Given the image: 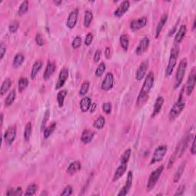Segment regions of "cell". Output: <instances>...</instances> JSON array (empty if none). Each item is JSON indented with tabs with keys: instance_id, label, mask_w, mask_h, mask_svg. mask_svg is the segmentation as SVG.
<instances>
[{
	"instance_id": "26",
	"label": "cell",
	"mask_w": 196,
	"mask_h": 196,
	"mask_svg": "<svg viewBox=\"0 0 196 196\" xmlns=\"http://www.w3.org/2000/svg\"><path fill=\"white\" fill-rule=\"evenodd\" d=\"M185 164H186V162H182V164L180 165V166L178 167V169H177L176 173H175V174L174 175V178H173V181H174L175 183H176V182H178V181H179L180 178H181L182 174H183L184 170H185Z\"/></svg>"
},
{
	"instance_id": "24",
	"label": "cell",
	"mask_w": 196,
	"mask_h": 196,
	"mask_svg": "<svg viewBox=\"0 0 196 196\" xmlns=\"http://www.w3.org/2000/svg\"><path fill=\"white\" fill-rule=\"evenodd\" d=\"M55 69H56V66L54 63L49 62V64H48L47 67H46V69L45 70H44V80L49 79V77L53 75V73H54Z\"/></svg>"
},
{
	"instance_id": "58",
	"label": "cell",
	"mask_w": 196,
	"mask_h": 196,
	"mask_svg": "<svg viewBox=\"0 0 196 196\" xmlns=\"http://www.w3.org/2000/svg\"><path fill=\"white\" fill-rule=\"evenodd\" d=\"M54 3H55V4H61V3H62V2L61 1H54Z\"/></svg>"
},
{
	"instance_id": "29",
	"label": "cell",
	"mask_w": 196,
	"mask_h": 196,
	"mask_svg": "<svg viewBox=\"0 0 196 196\" xmlns=\"http://www.w3.org/2000/svg\"><path fill=\"white\" fill-rule=\"evenodd\" d=\"M93 19V13L90 10H87L84 14V25L86 28H88L90 26L91 22Z\"/></svg>"
},
{
	"instance_id": "57",
	"label": "cell",
	"mask_w": 196,
	"mask_h": 196,
	"mask_svg": "<svg viewBox=\"0 0 196 196\" xmlns=\"http://www.w3.org/2000/svg\"><path fill=\"white\" fill-rule=\"evenodd\" d=\"M0 117H1V126H3V118H4V116H3V113H2L1 115H0Z\"/></svg>"
},
{
	"instance_id": "4",
	"label": "cell",
	"mask_w": 196,
	"mask_h": 196,
	"mask_svg": "<svg viewBox=\"0 0 196 196\" xmlns=\"http://www.w3.org/2000/svg\"><path fill=\"white\" fill-rule=\"evenodd\" d=\"M187 64H188V61L187 58H182L178 64V68L176 70V75H175V89L178 88L182 84V80H183L184 76H185V71H186Z\"/></svg>"
},
{
	"instance_id": "22",
	"label": "cell",
	"mask_w": 196,
	"mask_h": 196,
	"mask_svg": "<svg viewBox=\"0 0 196 196\" xmlns=\"http://www.w3.org/2000/svg\"><path fill=\"white\" fill-rule=\"evenodd\" d=\"M91 100L90 97H84L82 98L81 101L80 102V110H81L82 112L85 113L88 111L90 108L91 106Z\"/></svg>"
},
{
	"instance_id": "55",
	"label": "cell",
	"mask_w": 196,
	"mask_h": 196,
	"mask_svg": "<svg viewBox=\"0 0 196 196\" xmlns=\"http://www.w3.org/2000/svg\"><path fill=\"white\" fill-rule=\"evenodd\" d=\"M176 29H177V24H175V25L174 27H173V28L171 29V30L169 31V32H168V36H171V35H173V34L175 33V31H176Z\"/></svg>"
},
{
	"instance_id": "50",
	"label": "cell",
	"mask_w": 196,
	"mask_h": 196,
	"mask_svg": "<svg viewBox=\"0 0 196 196\" xmlns=\"http://www.w3.org/2000/svg\"><path fill=\"white\" fill-rule=\"evenodd\" d=\"M185 185H182L181 186L178 187V188L177 189L176 192L175 193V195H182L184 194V192H185Z\"/></svg>"
},
{
	"instance_id": "52",
	"label": "cell",
	"mask_w": 196,
	"mask_h": 196,
	"mask_svg": "<svg viewBox=\"0 0 196 196\" xmlns=\"http://www.w3.org/2000/svg\"><path fill=\"white\" fill-rule=\"evenodd\" d=\"M22 193H23V192H22V189L21 187H18V188H17L16 189H15V190L13 189V195H16V196L18 195L19 196V195H22Z\"/></svg>"
},
{
	"instance_id": "35",
	"label": "cell",
	"mask_w": 196,
	"mask_h": 196,
	"mask_svg": "<svg viewBox=\"0 0 196 196\" xmlns=\"http://www.w3.org/2000/svg\"><path fill=\"white\" fill-rule=\"evenodd\" d=\"M120 45L123 48L124 51H127L129 48V44H130V42H129V39L126 35H122L120 38Z\"/></svg>"
},
{
	"instance_id": "27",
	"label": "cell",
	"mask_w": 196,
	"mask_h": 196,
	"mask_svg": "<svg viewBox=\"0 0 196 196\" xmlns=\"http://www.w3.org/2000/svg\"><path fill=\"white\" fill-rule=\"evenodd\" d=\"M12 86V80L9 78H6L4 81L3 82L1 86V90H0V93L1 95L3 96L4 94H6V92L9 90L10 87Z\"/></svg>"
},
{
	"instance_id": "10",
	"label": "cell",
	"mask_w": 196,
	"mask_h": 196,
	"mask_svg": "<svg viewBox=\"0 0 196 196\" xmlns=\"http://www.w3.org/2000/svg\"><path fill=\"white\" fill-rule=\"evenodd\" d=\"M147 24V17H142V18H138L137 20H133L130 22V28L132 29V31L136 32V31H138L140 29L142 28L143 27H145Z\"/></svg>"
},
{
	"instance_id": "13",
	"label": "cell",
	"mask_w": 196,
	"mask_h": 196,
	"mask_svg": "<svg viewBox=\"0 0 196 196\" xmlns=\"http://www.w3.org/2000/svg\"><path fill=\"white\" fill-rule=\"evenodd\" d=\"M133 173H132V171H130L128 173V175H127V178L126 181V184H125V186L120 190V192L118 193V195L124 196L128 194L129 191L131 188L132 183H133Z\"/></svg>"
},
{
	"instance_id": "42",
	"label": "cell",
	"mask_w": 196,
	"mask_h": 196,
	"mask_svg": "<svg viewBox=\"0 0 196 196\" xmlns=\"http://www.w3.org/2000/svg\"><path fill=\"white\" fill-rule=\"evenodd\" d=\"M81 42H82V39L80 36H77L75 37V39H74L73 42H72V47H73L74 49H77L81 45Z\"/></svg>"
},
{
	"instance_id": "30",
	"label": "cell",
	"mask_w": 196,
	"mask_h": 196,
	"mask_svg": "<svg viewBox=\"0 0 196 196\" xmlns=\"http://www.w3.org/2000/svg\"><path fill=\"white\" fill-rule=\"evenodd\" d=\"M24 60H25V57L21 53L19 54H17L15 56L14 60H13V67L15 68H18L19 66H21L22 64L23 63Z\"/></svg>"
},
{
	"instance_id": "48",
	"label": "cell",
	"mask_w": 196,
	"mask_h": 196,
	"mask_svg": "<svg viewBox=\"0 0 196 196\" xmlns=\"http://www.w3.org/2000/svg\"><path fill=\"white\" fill-rule=\"evenodd\" d=\"M35 41L38 45H39V46H42L43 44H44V39H43L42 35H41V34H37V35H36Z\"/></svg>"
},
{
	"instance_id": "1",
	"label": "cell",
	"mask_w": 196,
	"mask_h": 196,
	"mask_svg": "<svg viewBox=\"0 0 196 196\" xmlns=\"http://www.w3.org/2000/svg\"><path fill=\"white\" fill-rule=\"evenodd\" d=\"M154 84V74L152 71L149 72L146 77L142 89H141L140 94L137 97V105L138 106H143L149 100V94L152 89Z\"/></svg>"
},
{
	"instance_id": "21",
	"label": "cell",
	"mask_w": 196,
	"mask_h": 196,
	"mask_svg": "<svg viewBox=\"0 0 196 196\" xmlns=\"http://www.w3.org/2000/svg\"><path fill=\"white\" fill-rule=\"evenodd\" d=\"M167 20H168V14L165 13V14H163L162 16L160 21H159V23H158L157 27H156V39H157V38L159 36V35H160L162 30L163 27L165 26V25H166Z\"/></svg>"
},
{
	"instance_id": "44",
	"label": "cell",
	"mask_w": 196,
	"mask_h": 196,
	"mask_svg": "<svg viewBox=\"0 0 196 196\" xmlns=\"http://www.w3.org/2000/svg\"><path fill=\"white\" fill-rule=\"evenodd\" d=\"M18 28H19V23L18 22L15 21L13 22V23H11L8 26V30H9L10 32L12 33H14V32H16L18 30Z\"/></svg>"
},
{
	"instance_id": "8",
	"label": "cell",
	"mask_w": 196,
	"mask_h": 196,
	"mask_svg": "<svg viewBox=\"0 0 196 196\" xmlns=\"http://www.w3.org/2000/svg\"><path fill=\"white\" fill-rule=\"evenodd\" d=\"M15 137H16V129H15V126H10L6 130V133L4 134V137H3L6 145L10 146L11 144H13V142L15 141Z\"/></svg>"
},
{
	"instance_id": "36",
	"label": "cell",
	"mask_w": 196,
	"mask_h": 196,
	"mask_svg": "<svg viewBox=\"0 0 196 196\" xmlns=\"http://www.w3.org/2000/svg\"><path fill=\"white\" fill-rule=\"evenodd\" d=\"M56 128V123H53L49 127H46L44 130V137L45 139H48L50 136L52 134Z\"/></svg>"
},
{
	"instance_id": "11",
	"label": "cell",
	"mask_w": 196,
	"mask_h": 196,
	"mask_svg": "<svg viewBox=\"0 0 196 196\" xmlns=\"http://www.w3.org/2000/svg\"><path fill=\"white\" fill-rule=\"evenodd\" d=\"M148 68H149V61H144L140 64L138 69L137 70V73H136V78L137 80H141L144 78V77L146 76V74H147Z\"/></svg>"
},
{
	"instance_id": "25",
	"label": "cell",
	"mask_w": 196,
	"mask_h": 196,
	"mask_svg": "<svg viewBox=\"0 0 196 196\" xmlns=\"http://www.w3.org/2000/svg\"><path fill=\"white\" fill-rule=\"evenodd\" d=\"M43 63L42 61H38L34 64L33 66H32V71H31V78L35 79V77L37 76V75L39 74V72L40 71V70L42 69Z\"/></svg>"
},
{
	"instance_id": "56",
	"label": "cell",
	"mask_w": 196,
	"mask_h": 196,
	"mask_svg": "<svg viewBox=\"0 0 196 196\" xmlns=\"http://www.w3.org/2000/svg\"><path fill=\"white\" fill-rule=\"evenodd\" d=\"M96 107H97V104H92L90 106V112L93 113L94 112V111H95Z\"/></svg>"
},
{
	"instance_id": "12",
	"label": "cell",
	"mask_w": 196,
	"mask_h": 196,
	"mask_svg": "<svg viewBox=\"0 0 196 196\" xmlns=\"http://www.w3.org/2000/svg\"><path fill=\"white\" fill-rule=\"evenodd\" d=\"M113 83H114V77H113V74L107 73L101 84V88L105 91L110 90L113 87Z\"/></svg>"
},
{
	"instance_id": "5",
	"label": "cell",
	"mask_w": 196,
	"mask_h": 196,
	"mask_svg": "<svg viewBox=\"0 0 196 196\" xmlns=\"http://www.w3.org/2000/svg\"><path fill=\"white\" fill-rule=\"evenodd\" d=\"M163 170H164V166H161L159 167H158L156 168L155 171L152 172L151 173V175H149V181H148L147 183V191L149 192V191L152 190V188H154L155 185H156V182H158V180L160 178L162 173Z\"/></svg>"
},
{
	"instance_id": "2",
	"label": "cell",
	"mask_w": 196,
	"mask_h": 196,
	"mask_svg": "<svg viewBox=\"0 0 196 196\" xmlns=\"http://www.w3.org/2000/svg\"><path fill=\"white\" fill-rule=\"evenodd\" d=\"M182 94H183V90L181 91V94H180L178 101L175 103V104L172 107V109L170 110L169 115H168L170 120H174L176 119L179 116L180 113L182 112L184 108H185V102L184 101Z\"/></svg>"
},
{
	"instance_id": "47",
	"label": "cell",
	"mask_w": 196,
	"mask_h": 196,
	"mask_svg": "<svg viewBox=\"0 0 196 196\" xmlns=\"http://www.w3.org/2000/svg\"><path fill=\"white\" fill-rule=\"evenodd\" d=\"M93 39H94V36H93L92 34L91 33L87 34V36H86L85 41H84V44H85V45H87V46L90 45V44L93 42Z\"/></svg>"
},
{
	"instance_id": "14",
	"label": "cell",
	"mask_w": 196,
	"mask_h": 196,
	"mask_svg": "<svg viewBox=\"0 0 196 196\" xmlns=\"http://www.w3.org/2000/svg\"><path fill=\"white\" fill-rule=\"evenodd\" d=\"M68 75H69V72H68V70L67 69V68H63V69L60 71L59 77H58V80L56 84L55 87L56 90L61 88V87L64 85L65 82H66V80H68Z\"/></svg>"
},
{
	"instance_id": "54",
	"label": "cell",
	"mask_w": 196,
	"mask_h": 196,
	"mask_svg": "<svg viewBox=\"0 0 196 196\" xmlns=\"http://www.w3.org/2000/svg\"><path fill=\"white\" fill-rule=\"evenodd\" d=\"M104 54H105V57L107 59H109L111 58V49L109 47L106 48L105 51H104Z\"/></svg>"
},
{
	"instance_id": "40",
	"label": "cell",
	"mask_w": 196,
	"mask_h": 196,
	"mask_svg": "<svg viewBox=\"0 0 196 196\" xmlns=\"http://www.w3.org/2000/svg\"><path fill=\"white\" fill-rule=\"evenodd\" d=\"M106 70V64L104 62H101L98 66V68H97L95 71V75L97 77H101L102 76L103 74L104 73Z\"/></svg>"
},
{
	"instance_id": "20",
	"label": "cell",
	"mask_w": 196,
	"mask_h": 196,
	"mask_svg": "<svg viewBox=\"0 0 196 196\" xmlns=\"http://www.w3.org/2000/svg\"><path fill=\"white\" fill-rule=\"evenodd\" d=\"M80 168H81V164L80 162L75 161L69 165L68 168H67V173L70 175H74L80 171Z\"/></svg>"
},
{
	"instance_id": "23",
	"label": "cell",
	"mask_w": 196,
	"mask_h": 196,
	"mask_svg": "<svg viewBox=\"0 0 196 196\" xmlns=\"http://www.w3.org/2000/svg\"><path fill=\"white\" fill-rule=\"evenodd\" d=\"M127 168V164H121L119 167L117 168V169L115 172V174L113 175V182L117 181L119 178H121V176L125 173Z\"/></svg>"
},
{
	"instance_id": "49",
	"label": "cell",
	"mask_w": 196,
	"mask_h": 196,
	"mask_svg": "<svg viewBox=\"0 0 196 196\" xmlns=\"http://www.w3.org/2000/svg\"><path fill=\"white\" fill-rule=\"evenodd\" d=\"M6 52V47L5 46V44H3V43H1V45H0V59L3 60V57H4Z\"/></svg>"
},
{
	"instance_id": "7",
	"label": "cell",
	"mask_w": 196,
	"mask_h": 196,
	"mask_svg": "<svg viewBox=\"0 0 196 196\" xmlns=\"http://www.w3.org/2000/svg\"><path fill=\"white\" fill-rule=\"evenodd\" d=\"M195 81H196V69L195 67L192 68L191 73L189 75L188 80H187L186 84V94L187 95H191L192 93L193 92L194 88L195 86Z\"/></svg>"
},
{
	"instance_id": "59",
	"label": "cell",
	"mask_w": 196,
	"mask_h": 196,
	"mask_svg": "<svg viewBox=\"0 0 196 196\" xmlns=\"http://www.w3.org/2000/svg\"><path fill=\"white\" fill-rule=\"evenodd\" d=\"M195 24L196 23H195V21H194V22H193V28H192V29H193V30L195 28V25H196Z\"/></svg>"
},
{
	"instance_id": "16",
	"label": "cell",
	"mask_w": 196,
	"mask_h": 196,
	"mask_svg": "<svg viewBox=\"0 0 196 196\" xmlns=\"http://www.w3.org/2000/svg\"><path fill=\"white\" fill-rule=\"evenodd\" d=\"M130 6V3L129 1H124L120 5L119 7L116 8L114 12V15L117 18H120L121 16H123L125 13H126L127 10L129 9Z\"/></svg>"
},
{
	"instance_id": "19",
	"label": "cell",
	"mask_w": 196,
	"mask_h": 196,
	"mask_svg": "<svg viewBox=\"0 0 196 196\" xmlns=\"http://www.w3.org/2000/svg\"><path fill=\"white\" fill-rule=\"evenodd\" d=\"M163 104H164V98L163 97H159L156 99V102H155L154 104V109H153V112L152 113V117H154L155 116L158 114L159 112H160L162 107Z\"/></svg>"
},
{
	"instance_id": "3",
	"label": "cell",
	"mask_w": 196,
	"mask_h": 196,
	"mask_svg": "<svg viewBox=\"0 0 196 196\" xmlns=\"http://www.w3.org/2000/svg\"><path fill=\"white\" fill-rule=\"evenodd\" d=\"M178 54H179V48L177 44H175L171 50V54H170L169 60H168V66L166 70V76L169 77L173 74V70H174L175 65L177 64Z\"/></svg>"
},
{
	"instance_id": "46",
	"label": "cell",
	"mask_w": 196,
	"mask_h": 196,
	"mask_svg": "<svg viewBox=\"0 0 196 196\" xmlns=\"http://www.w3.org/2000/svg\"><path fill=\"white\" fill-rule=\"evenodd\" d=\"M72 192H73V188H72V187L70 186V185H68L67 187H65L64 189L63 190V192H61V195L69 196V195H71Z\"/></svg>"
},
{
	"instance_id": "6",
	"label": "cell",
	"mask_w": 196,
	"mask_h": 196,
	"mask_svg": "<svg viewBox=\"0 0 196 196\" xmlns=\"http://www.w3.org/2000/svg\"><path fill=\"white\" fill-rule=\"evenodd\" d=\"M166 152H167V146L162 145L158 147L155 150L153 156L151 159L150 164H155L158 162H160L165 156Z\"/></svg>"
},
{
	"instance_id": "41",
	"label": "cell",
	"mask_w": 196,
	"mask_h": 196,
	"mask_svg": "<svg viewBox=\"0 0 196 196\" xmlns=\"http://www.w3.org/2000/svg\"><path fill=\"white\" fill-rule=\"evenodd\" d=\"M89 87H90V84H89V82L84 81V83L82 84L81 87H80V91H79V94L81 96L85 95L89 90Z\"/></svg>"
},
{
	"instance_id": "9",
	"label": "cell",
	"mask_w": 196,
	"mask_h": 196,
	"mask_svg": "<svg viewBox=\"0 0 196 196\" xmlns=\"http://www.w3.org/2000/svg\"><path fill=\"white\" fill-rule=\"evenodd\" d=\"M149 43H150V41H149V39L147 36L142 38L141 39L140 44L137 46V49H136V54L137 55H142L143 53H145L146 51H147L148 49H149Z\"/></svg>"
},
{
	"instance_id": "53",
	"label": "cell",
	"mask_w": 196,
	"mask_h": 196,
	"mask_svg": "<svg viewBox=\"0 0 196 196\" xmlns=\"http://www.w3.org/2000/svg\"><path fill=\"white\" fill-rule=\"evenodd\" d=\"M190 151H191V153L192 155H195L196 152V147H195V140L193 138L192 140V147L190 148Z\"/></svg>"
},
{
	"instance_id": "51",
	"label": "cell",
	"mask_w": 196,
	"mask_h": 196,
	"mask_svg": "<svg viewBox=\"0 0 196 196\" xmlns=\"http://www.w3.org/2000/svg\"><path fill=\"white\" fill-rule=\"evenodd\" d=\"M101 50H97V51H96V52H95V54H94V61H95V62H98V61H100V59H101Z\"/></svg>"
},
{
	"instance_id": "33",
	"label": "cell",
	"mask_w": 196,
	"mask_h": 196,
	"mask_svg": "<svg viewBox=\"0 0 196 196\" xmlns=\"http://www.w3.org/2000/svg\"><path fill=\"white\" fill-rule=\"evenodd\" d=\"M105 122H106L105 118L102 116H100L99 117L94 121V128L97 129V130H101V129H103V127L104 126V125H105Z\"/></svg>"
},
{
	"instance_id": "34",
	"label": "cell",
	"mask_w": 196,
	"mask_h": 196,
	"mask_svg": "<svg viewBox=\"0 0 196 196\" xmlns=\"http://www.w3.org/2000/svg\"><path fill=\"white\" fill-rule=\"evenodd\" d=\"M15 99V91L13 90L8 94L6 100H5V104H6V106H11L12 104L14 103Z\"/></svg>"
},
{
	"instance_id": "31",
	"label": "cell",
	"mask_w": 196,
	"mask_h": 196,
	"mask_svg": "<svg viewBox=\"0 0 196 196\" xmlns=\"http://www.w3.org/2000/svg\"><path fill=\"white\" fill-rule=\"evenodd\" d=\"M32 125L31 122H28V123L25 126V130H24V140L26 142L29 141V139L31 137V134H32Z\"/></svg>"
},
{
	"instance_id": "37",
	"label": "cell",
	"mask_w": 196,
	"mask_h": 196,
	"mask_svg": "<svg viewBox=\"0 0 196 196\" xmlns=\"http://www.w3.org/2000/svg\"><path fill=\"white\" fill-rule=\"evenodd\" d=\"M28 1L22 2V4L20 5L19 8H18V14L19 15H23L28 12Z\"/></svg>"
},
{
	"instance_id": "39",
	"label": "cell",
	"mask_w": 196,
	"mask_h": 196,
	"mask_svg": "<svg viewBox=\"0 0 196 196\" xmlns=\"http://www.w3.org/2000/svg\"><path fill=\"white\" fill-rule=\"evenodd\" d=\"M38 186L35 183H32L31 185H29L28 186V188L26 189V192H25V195H35L36 191H37Z\"/></svg>"
},
{
	"instance_id": "17",
	"label": "cell",
	"mask_w": 196,
	"mask_h": 196,
	"mask_svg": "<svg viewBox=\"0 0 196 196\" xmlns=\"http://www.w3.org/2000/svg\"><path fill=\"white\" fill-rule=\"evenodd\" d=\"M94 137V132H93L92 130H84V132L82 133L81 135V140L82 142L84 144H87L90 143V142L92 141Z\"/></svg>"
},
{
	"instance_id": "43",
	"label": "cell",
	"mask_w": 196,
	"mask_h": 196,
	"mask_svg": "<svg viewBox=\"0 0 196 196\" xmlns=\"http://www.w3.org/2000/svg\"><path fill=\"white\" fill-rule=\"evenodd\" d=\"M49 116H50V111L49 110L46 111L45 113H44V118H43L42 120V131L44 130V129L46 128V123H47L48 120H49Z\"/></svg>"
},
{
	"instance_id": "38",
	"label": "cell",
	"mask_w": 196,
	"mask_h": 196,
	"mask_svg": "<svg viewBox=\"0 0 196 196\" xmlns=\"http://www.w3.org/2000/svg\"><path fill=\"white\" fill-rule=\"evenodd\" d=\"M130 156H131V149H127L121 156V159H120L121 164H127L130 158Z\"/></svg>"
},
{
	"instance_id": "18",
	"label": "cell",
	"mask_w": 196,
	"mask_h": 196,
	"mask_svg": "<svg viewBox=\"0 0 196 196\" xmlns=\"http://www.w3.org/2000/svg\"><path fill=\"white\" fill-rule=\"evenodd\" d=\"M187 32V28L186 25H182L180 26L179 29H178V32L176 33L175 37V44H179L180 42L183 40L184 37L185 36V34H186Z\"/></svg>"
},
{
	"instance_id": "45",
	"label": "cell",
	"mask_w": 196,
	"mask_h": 196,
	"mask_svg": "<svg viewBox=\"0 0 196 196\" xmlns=\"http://www.w3.org/2000/svg\"><path fill=\"white\" fill-rule=\"evenodd\" d=\"M112 111V105L111 103H104L103 104V111L106 114H110Z\"/></svg>"
},
{
	"instance_id": "32",
	"label": "cell",
	"mask_w": 196,
	"mask_h": 196,
	"mask_svg": "<svg viewBox=\"0 0 196 196\" xmlns=\"http://www.w3.org/2000/svg\"><path fill=\"white\" fill-rule=\"evenodd\" d=\"M67 92L66 90H63L59 91L58 93V95H57V100H58V105H59L60 107L63 106L64 105V98L66 97Z\"/></svg>"
},
{
	"instance_id": "28",
	"label": "cell",
	"mask_w": 196,
	"mask_h": 196,
	"mask_svg": "<svg viewBox=\"0 0 196 196\" xmlns=\"http://www.w3.org/2000/svg\"><path fill=\"white\" fill-rule=\"evenodd\" d=\"M28 85V80L26 77H21V78L18 80V92L22 93V91L25 90L26 89V87Z\"/></svg>"
},
{
	"instance_id": "15",
	"label": "cell",
	"mask_w": 196,
	"mask_h": 196,
	"mask_svg": "<svg viewBox=\"0 0 196 196\" xmlns=\"http://www.w3.org/2000/svg\"><path fill=\"white\" fill-rule=\"evenodd\" d=\"M78 8H75L70 13L67 19V26L69 28H74L76 25L77 22V17H78Z\"/></svg>"
}]
</instances>
